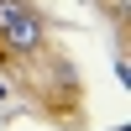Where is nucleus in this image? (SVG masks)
<instances>
[{
  "mask_svg": "<svg viewBox=\"0 0 131 131\" xmlns=\"http://www.w3.org/2000/svg\"><path fill=\"white\" fill-rule=\"evenodd\" d=\"M0 47H10V52H37L42 47V21L21 0H0Z\"/></svg>",
  "mask_w": 131,
  "mask_h": 131,
  "instance_id": "obj_1",
  "label": "nucleus"
}]
</instances>
